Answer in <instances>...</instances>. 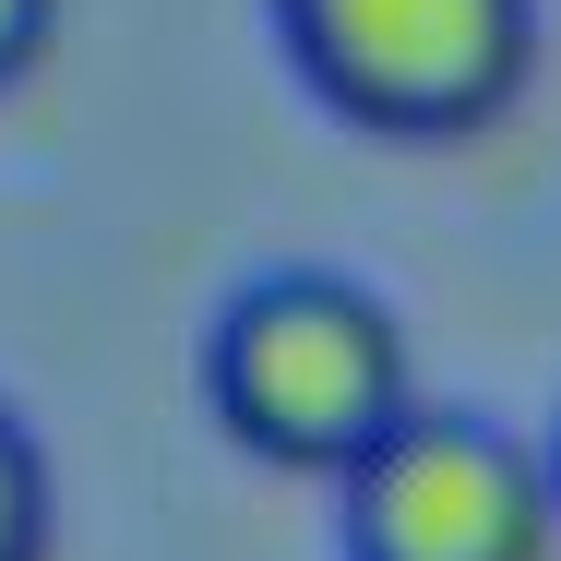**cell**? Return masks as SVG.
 <instances>
[{
  "mask_svg": "<svg viewBox=\"0 0 561 561\" xmlns=\"http://www.w3.org/2000/svg\"><path fill=\"white\" fill-rule=\"evenodd\" d=\"M550 466H561V431H550Z\"/></svg>",
  "mask_w": 561,
  "mask_h": 561,
  "instance_id": "obj_6",
  "label": "cell"
},
{
  "mask_svg": "<svg viewBox=\"0 0 561 561\" xmlns=\"http://www.w3.org/2000/svg\"><path fill=\"white\" fill-rule=\"evenodd\" d=\"M275 48L335 119L443 144L526 96L538 0H275Z\"/></svg>",
  "mask_w": 561,
  "mask_h": 561,
  "instance_id": "obj_2",
  "label": "cell"
},
{
  "mask_svg": "<svg viewBox=\"0 0 561 561\" xmlns=\"http://www.w3.org/2000/svg\"><path fill=\"white\" fill-rule=\"evenodd\" d=\"M48 550H60V478H48L36 419L0 394V561H48Z\"/></svg>",
  "mask_w": 561,
  "mask_h": 561,
  "instance_id": "obj_4",
  "label": "cell"
},
{
  "mask_svg": "<svg viewBox=\"0 0 561 561\" xmlns=\"http://www.w3.org/2000/svg\"><path fill=\"white\" fill-rule=\"evenodd\" d=\"M48 24H60V0H0V84H12V72H36Z\"/></svg>",
  "mask_w": 561,
  "mask_h": 561,
  "instance_id": "obj_5",
  "label": "cell"
},
{
  "mask_svg": "<svg viewBox=\"0 0 561 561\" xmlns=\"http://www.w3.org/2000/svg\"><path fill=\"white\" fill-rule=\"evenodd\" d=\"M335 526H346V561H550L561 466L514 419L419 394L335 478Z\"/></svg>",
  "mask_w": 561,
  "mask_h": 561,
  "instance_id": "obj_3",
  "label": "cell"
},
{
  "mask_svg": "<svg viewBox=\"0 0 561 561\" xmlns=\"http://www.w3.org/2000/svg\"><path fill=\"white\" fill-rule=\"evenodd\" d=\"M204 407L227 419L239 454L346 478L419 407V358H407V323L382 287H358L335 263H263L204 323Z\"/></svg>",
  "mask_w": 561,
  "mask_h": 561,
  "instance_id": "obj_1",
  "label": "cell"
}]
</instances>
